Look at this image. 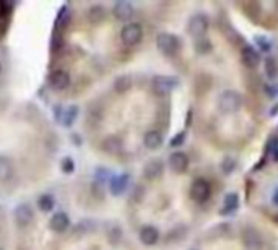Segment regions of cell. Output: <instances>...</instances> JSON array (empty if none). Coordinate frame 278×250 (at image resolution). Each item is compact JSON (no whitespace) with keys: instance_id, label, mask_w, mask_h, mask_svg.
<instances>
[{"instance_id":"6da1fadb","label":"cell","mask_w":278,"mask_h":250,"mask_svg":"<svg viewBox=\"0 0 278 250\" xmlns=\"http://www.w3.org/2000/svg\"><path fill=\"white\" fill-rule=\"evenodd\" d=\"M181 39L171 33H161L156 38V47L164 57H174L181 50Z\"/></svg>"},{"instance_id":"7a4b0ae2","label":"cell","mask_w":278,"mask_h":250,"mask_svg":"<svg viewBox=\"0 0 278 250\" xmlns=\"http://www.w3.org/2000/svg\"><path fill=\"white\" fill-rule=\"evenodd\" d=\"M218 109L225 114H234L241 109L242 104V98L241 94L234 90H226L218 96Z\"/></svg>"},{"instance_id":"3957f363","label":"cell","mask_w":278,"mask_h":250,"mask_svg":"<svg viewBox=\"0 0 278 250\" xmlns=\"http://www.w3.org/2000/svg\"><path fill=\"white\" fill-rule=\"evenodd\" d=\"M208 28H210L208 18H207L204 13H197V15H194V17H190L189 23H187V31H189V36L190 38H194L195 41L205 38L207 33H208Z\"/></svg>"},{"instance_id":"277c9868","label":"cell","mask_w":278,"mask_h":250,"mask_svg":"<svg viewBox=\"0 0 278 250\" xmlns=\"http://www.w3.org/2000/svg\"><path fill=\"white\" fill-rule=\"evenodd\" d=\"M143 39V28L140 23H127L120 29V41L127 45V47H135Z\"/></svg>"},{"instance_id":"5b68a950","label":"cell","mask_w":278,"mask_h":250,"mask_svg":"<svg viewBox=\"0 0 278 250\" xmlns=\"http://www.w3.org/2000/svg\"><path fill=\"white\" fill-rule=\"evenodd\" d=\"M210 195H211V187L205 179H195V181L190 183L189 198L192 202L202 205V203H205L207 200H208Z\"/></svg>"},{"instance_id":"8992f818","label":"cell","mask_w":278,"mask_h":250,"mask_svg":"<svg viewBox=\"0 0 278 250\" xmlns=\"http://www.w3.org/2000/svg\"><path fill=\"white\" fill-rule=\"evenodd\" d=\"M13 218H15V224L18 227H28L34 221V211L31 205H28V203H20V205H17L13 211Z\"/></svg>"},{"instance_id":"52a82bcc","label":"cell","mask_w":278,"mask_h":250,"mask_svg":"<svg viewBox=\"0 0 278 250\" xmlns=\"http://www.w3.org/2000/svg\"><path fill=\"white\" fill-rule=\"evenodd\" d=\"M241 62L244 67L247 68H255L259 67L260 64V54L259 50L255 47H252V45H244V47L241 49Z\"/></svg>"},{"instance_id":"ba28073f","label":"cell","mask_w":278,"mask_h":250,"mask_svg":"<svg viewBox=\"0 0 278 250\" xmlns=\"http://www.w3.org/2000/svg\"><path fill=\"white\" fill-rule=\"evenodd\" d=\"M50 88L55 91H64L70 86V75L65 70H54L49 76Z\"/></svg>"},{"instance_id":"9c48e42d","label":"cell","mask_w":278,"mask_h":250,"mask_svg":"<svg viewBox=\"0 0 278 250\" xmlns=\"http://www.w3.org/2000/svg\"><path fill=\"white\" fill-rule=\"evenodd\" d=\"M151 86H153L155 93L168 94L176 88V86H178V81L173 80L171 76H155L153 81H151Z\"/></svg>"},{"instance_id":"30bf717a","label":"cell","mask_w":278,"mask_h":250,"mask_svg":"<svg viewBox=\"0 0 278 250\" xmlns=\"http://www.w3.org/2000/svg\"><path fill=\"white\" fill-rule=\"evenodd\" d=\"M163 172H164V166L160 159H151L143 167V177L150 182L158 181L160 177H163Z\"/></svg>"},{"instance_id":"8fae6325","label":"cell","mask_w":278,"mask_h":250,"mask_svg":"<svg viewBox=\"0 0 278 250\" xmlns=\"http://www.w3.org/2000/svg\"><path fill=\"white\" fill-rule=\"evenodd\" d=\"M49 227L52 229L54 232H65L70 227V218L67 213L64 211H57L50 216L49 221Z\"/></svg>"},{"instance_id":"7c38bea8","label":"cell","mask_w":278,"mask_h":250,"mask_svg":"<svg viewBox=\"0 0 278 250\" xmlns=\"http://www.w3.org/2000/svg\"><path fill=\"white\" fill-rule=\"evenodd\" d=\"M139 239H140V242L143 244V246L151 247V246H155V244H158V241H160V231L155 226H150V224H148V226H143V227L140 229Z\"/></svg>"},{"instance_id":"4fadbf2b","label":"cell","mask_w":278,"mask_h":250,"mask_svg":"<svg viewBox=\"0 0 278 250\" xmlns=\"http://www.w3.org/2000/svg\"><path fill=\"white\" fill-rule=\"evenodd\" d=\"M169 167L173 169V172H178V174H183L185 172V169L189 167V158H187L185 153H173L169 156V161H168Z\"/></svg>"},{"instance_id":"5bb4252c","label":"cell","mask_w":278,"mask_h":250,"mask_svg":"<svg viewBox=\"0 0 278 250\" xmlns=\"http://www.w3.org/2000/svg\"><path fill=\"white\" fill-rule=\"evenodd\" d=\"M135 8L130 2H117L113 7V15L120 22H129L134 17Z\"/></svg>"},{"instance_id":"9a60e30c","label":"cell","mask_w":278,"mask_h":250,"mask_svg":"<svg viewBox=\"0 0 278 250\" xmlns=\"http://www.w3.org/2000/svg\"><path fill=\"white\" fill-rule=\"evenodd\" d=\"M129 181H130V177H129L127 174H117V176H114V177L109 181V192L113 193L114 197L122 195V193L125 192V188H127V185H129Z\"/></svg>"},{"instance_id":"2e32d148","label":"cell","mask_w":278,"mask_h":250,"mask_svg":"<svg viewBox=\"0 0 278 250\" xmlns=\"http://www.w3.org/2000/svg\"><path fill=\"white\" fill-rule=\"evenodd\" d=\"M78 117V106H67V107H62L60 109V114H59V122L65 127H70L73 124L75 120H77Z\"/></svg>"},{"instance_id":"e0dca14e","label":"cell","mask_w":278,"mask_h":250,"mask_svg":"<svg viewBox=\"0 0 278 250\" xmlns=\"http://www.w3.org/2000/svg\"><path fill=\"white\" fill-rule=\"evenodd\" d=\"M143 145L148 150H158L163 145V135L158 130H148L143 135Z\"/></svg>"},{"instance_id":"ac0fdd59","label":"cell","mask_w":278,"mask_h":250,"mask_svg":"<svg viewBox=\"0 0 278 250\" xmlns=\"http://www.w3.org/2000/svg\"><path fill=\"white\" fill-rule=\"evenodd\" d=\"M242 242L247 250H262V237L255 231H244L242 234Z\"/></svg>"},{"instance_id":"d6986e66","label":"cell","mask_w":278,"mask_h":250,"mask_svg":"<svg viewBox=\"0 0 278 250\" xmlns=\"http://www.w3.org/2000/svg\"><path fill=\"white\" fill-rule=\"evenodd\" d=\"M101 148H103L106 153H109V155H117V153H120V150H122V141H120L119 136L111 135L103 140Z\"/></svg>"},{"instance_id":"ffe728a7","label":"cell","mask_w":278,"mask_h":250,"mask_svg":"<svg viewBox=\"0 0 278 250\" xmlns=\"http://www.w3.org/2000/svg\"><path fill=\"white\" fill-rule=\"evenodd\" d=\"M87 18L90 23L99 24L101 22H104V18H106V8L103 5H92L87 12Z\"/></svg>"},{"instance_id":"44dd1931","label":"cell","mask_w":278,"mask_h":250,"mask_svg":"<svg viewBox=\"0 0 278 250\" xmlns=\"http://www.w3.org/2000/svg\"><path fill=\"white\" fill-rule=\"evenodd\" d=\"M114 91L119 94H124L127 93V91L132 88V78H130L129 75H122V76H117V78L114 80Z\"/></svg>"},{"instance_id":"7402d4cb","label":"cell","mask_w":278,"mask_h":250,"mask_svg":"<svg viewBox=\"0 0 278 250\" xmlns=\"http://www.w3.org/2000/svg\"><path fill=\"white\" fill-rule=\"evenodd\" d=\"M13 174V164L7 156H0V182H7Z\"/></svg>"},{"instance_id":"603a6c76","label":"cell","mask_w":278,"mask_h":250,"mask_svg":"<svg viewBox=\"0 0 278 250\" xmlns=\"http://www.w3.org/2000/svg\"><path fill=\"white\" fill-rule=\"evenodd\" d=\"M239 206V197L236 193H226L225 198H223V214H230V213H234Z\"/></svg>"},{"instance_id":"cb8c5ba5","label":"cell","mask_w":278,"mask_h":250,"mask_svg":"<svg viewBox=\"0 0 278 250\" xmlns=\"http://www.w3.org/2000/svg\"><path fill=\"white\" fill-rule=\"evenodd\" d=\"M55 206V200L52 195H47V193H44L38 198V208L41 210L43 213H50L54 210Z\"/></svg>"},{"instance_id":"d4e9b609","label":"cell","mask_w":278,"mask_h":250,"mask_svg":"<svg viewBox=\"0 0 278 250\" xmlns=\"http://www.w3.org/2000/svg\"><path fill=\"white\" fill-rule=\"evenodd\" d=\"M69 20H70V10H69L67 5H64V7L59 10L57 20H55V29L65 28L69 24Z\"/></svg>"},{"instance_id":"484cf974","label":"cell","mask_w":278,"mask_h":250,"mask_svg":"<svg viewBox=\"0 0 278 250\" xmlns=\"http://www.w3.org/2000/svg\"><path fill=\"white\" fill-rule=\"evenodd\" d=\"M194 47L197 50V54H202V55H205V54H208L211 52V43H210V39H207V38H202L199 41H195V44H194Z\"/></svg>"},{"instance_id":"4316f807","label":"cell","mask_w":278,"mask_h":250,"mask_svg":"<svg viewBox=\"0 0 278 250\" xmlns=\"http://www.w3.org/2000/svg\"><path fill=\"white\" fill-rule=\"evenodd\" d=\"M264 70H265V75H267V78H270V80H274L277 78V75H278V65L275 62V59H267L265 60V65H264Z\"/></svg>"},{"instance_id":"83f0119b","label":"cell","mask_w":278,"mask_h":250,"mask_svg":"<svg viewBox=\"0 0 278 250\" xmlns=\"http://www.w3.org/2000/svg\"><path fill=\"white\" fill-rule=\"evenodd\" d=\"M62 47H64V36L60 34L59 29H54L52 39H50V49H52V52L57 54Z\"/></svg>"},{"instance_id":"f1b7e54d","label":"cell","mask_w":278,"mask_h":250,"mask_svg":"<svg viewBox=\"0 0 278 250\" xmlns=\"http://www.w3.org/2000/svg\"><path fill=\"white\" fill-rule=\"evenodd\" d=\"M60 167H62V171L65 174H72L75 169V162L70 159V158H64L62 162H60Z\"/></svg>"},{"instance_id":"f546056e","label":"cell","mask_w":278,"mask_h":250,"mask_svg":"<svg viewBox=\"0 0 278 250\" xmlns=\"http://www.w3.org/2000/svg\"><path fill=\"white\" fill-rule=\"evenodd\" d=\"M221 167H223V172H232V169L236 167V159L234 158L226 156L223 162H221Z\"/></svg>"},{"instance_id":"4dcf8cb0","label":"cell","mask_w":278,"mask_h":250,"mask_svg":"<svg viewBox=\"0 0 278 250\" xmlns=\"http://www.w3.org/2000/svg\"><path fill=\"white\" fill-rule=\"evenodd\" d=\"M10 15V3L7 0H0V18H5Z\"/></svg>"},{"instance_id":"1f68e13d","label":"cell","mask_w":278,"mask_h":250,"mask_svg":"<svg viewBox=\"0 0 278 250\" xmlns=\"http://www.w3.org/2000/svg\"><path fill=\"white\" fill-rule=\"evenodd\" d=\"M184 140H185V132H181V134H178L171 140V146H181L184 143Z\"/></svg>"},{"instance_id":"d6a6232c","label":"cell","mask_w":278,"mask_h":250,"mask_svg":"<svg viewBox=\"0 0 278 250\" xmlns=\"http://www.w3.org/2000/svg\"><path fill=\"white\" fill-rule=\"evenodd\" d=\"M264 39H265V38H257V44H259L262 49L269 50V49H270V44H269V41H264Z\"/></svg>"},{"instance_id":"836d02e7","label":"cell","mask_w":278,"mask_h":250,"mask_svg":"<svg viewBox=\"0 0 278 250\" xmlns=\"http://www.w3.org/2000/svg\"><path fill=\"white\" fill-rule=\"evenodd\" d=\"M272 203H274L275 206H278V188L274 192V195H272Z\"/></svg>"},{"instance_id":"e575fe53","label":"cell","mask_w":278,"mask_h":250,"mask_svg":"<svg viewBox=\"0 0 278 250\" xmlns=\"http://www.w3.org/2000/svg\"><path fill=\"white\" fill-rule=\"evenodd\" d=\"M274 159H275V161H278V148H277V150L274 151Z\"/></svg>"},{"instance_id":"d590c367","label":"cell","mask_w":278,"mask_h":250,"mask_svg":"<svg viewBox=\"0 0 278 250\" xmlns=\"http://www.w3.org/2000/svg\"><path fill=\"white\" fill-rule=\"evenodd\" d=\"M0 250H3V249H2V247H0Z\"/></svg>"},{"instance_id":"8d00e7d4","label":"cell","mask_w":278,"mask_h":250,"mask_svg":"<svg viewBox=\"0 0 278 250\" xmlns=\"http://www.w3.org/2000/svg\"><path fill=\"white\" fill-rule=\"evenodd\" d=\"M192 250H195V249H192Z\"/></svg>"}]
</instances>
